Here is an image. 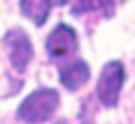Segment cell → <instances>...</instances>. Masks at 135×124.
<instances>
[{
  "label": "cell",
  "instance_id": "cell-3",
  "mask_svg": "<svg viewBox=\"0 0 135 124\" xmlns=\"http://www.w3.org/2000/svg\"><path fill=\"white\" fill-rule=\"evenodd\" d=\"M77 48H79L77 29L70 27L68 23H59L56 27L47 34V38H45L47 57L52 59V61H56V63H61L65 57H70Z\"/></svg>",
  "mask_w": 135,
  "mask_h": 124
},
{
  "label": "cell",
  "instance_id": "cell-5",
  "mask_svg": "<svg viewBox=\"0 0 135 124\" xmlns=\"http://www.w3.org/2000/svg\"><path fill=\"white\" fill-rule=\"evenodd\" d=\"M59 81L63 84L65 90H81L90 81V66L83 59H70V61H61L59 66Z\"/></svg>",
  "mask_w": 135,
  "mask_h": 124
},
{
  "label": "cell",
  "instance_id": "cell-1",
  "mask_svg": "<svg viewBox=\"0 0 135 124\" xmlns=\"http://www.w3.org/2000/svg\"><path fill=\"white\" fill-rule=\"evenodd\" d=\"M59 104H61V99L54 88H38L23 99L16 117L20 122H47L56 113Z\"/></svg>",
  "mask_w": 135,
  "mask_h": 124
},
{
  "label": "cell",
  "instance_id": "cell-6",
  "mask_svg": "<svg viewBox=\"0 0 135 124\" xmlns=\"http://www.w3.org/2000/svg\"><path fill=\"white\" fill-rule=\"evenodd\" d=\"M54 0H20V14L29 18L36 27L47 23Z\"/></svg>",
  "mask_w": 135,
  "mask_h": 124
},
{
  "label": "cell",
  "instance_id": "cell-8",
  "mask_svg": "<svg viewBox=\"0 0 135 124\" xmlns=\"http://www.w3.org/2000/svg\"><path fill=\"white\" fill-rule=\"evenodd\" d=\"M54 2H56V5H68L70 0H54Z\"/></svg>",
  "mask_w": 135,
  "mask_h": 124
},
{
  "label": "cell",
  "instance_id": "cell-4",
  "mask_svg": "<svg viewBox=\"0 0 135 124\" xmlns=\"http://www.w3.org/2000/svg\"><path fill=\"white\" fill-rule=\"evenodd\" d=\"M2 43H5L7 52H9V61H11V66H14V70L23 72L25 68L29 66L32 57H34V45H32V41H29L27 32L20 29V27H14V29H9V32L5 34Z\"/></svg>",
  "mask_w": 135,
  "mask_h": 124
},
{
  "label": "cell",
  "instance_id": "cell-2",
  "mask_svg": "<svg viewBox=\"0 0 135 124\" xmlns=\"http://www.w3.org/2000/svg\"><path fill=\"white\" fill-rule=\"evenodd\" d=\"M124 81H126V68L122 61H108L106 66L101 68L99 72V79H97V90L95 97L99 99L101 106L106 108H115L117 102H119L122 95V88H124Z\"/></svg>",
  "mask_w": 135,
  "mask_h": 124
},
{
  "label": "cell",
  "instance_id": "cell-7",
  "mask_svg": "<svg viewBox=\"0 0 135 124\" xmlns=\"http://www.w3.org/2000/svg\"><path fill=\"white\" fill-rule=\"evenodd\" d=\"M115 0H77L72 11V16H86V14H95V11H106V16L113 14Z\"/></svg>",
  "mask_w": 135,
  "mask_h": 124
}]
</instances>
